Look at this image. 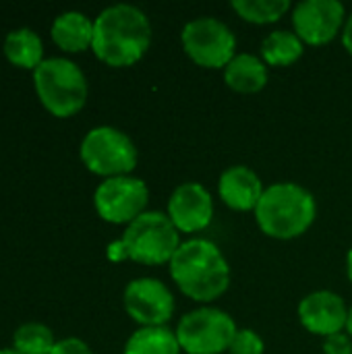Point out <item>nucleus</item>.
<instances>
[{
	"label": "nucleus",
	"instance_id": "nucleus-1",
	"mask_svg": "<svg viewBox=\"0 0 352 354\" xmlns=\"http://www.w3.org/2000/svg\"><path fill=\"white\" fill-rule=\"evenodd\" d=\"M151 44V23L135 4L106 6L93 21L91 48L110 66H131L143 58Z\"/></svg>",
	"mask_w": 352,
	"mask_h": 354
},
{
	"label": "nucleus",
	"instance_id": "nucleus-2",
	"mask_svg": "<svg viewBox=\"0 0 352 354\" xmlns=\"http://www.w3.org/2000/svg\"><path fill=\"white\" fill-rule=\"evenodd\" d=\"M168 268L178 290L197 303H212L230 286V266L218 245L207 239L185 241Z\"/></svg>",
	"mask_w": 352,
	"mask_h": 354
},
{
	"label": "nucleus",
	"instance_id": "nucleus-3",
	"mask_svg": "<svg viewBox=\"0 0 352 354\" xmlns=\"http://www.w3.org/2000/svg\"><path fill=\"white\" fill-rule=\"evenodd\" d=\"M317 218V203L311 191L297 183L270 185L257 207L255 220L270 239L290 241L305 234Z\"/></svg>",
	"mask_w": 352,
	"mask_h": 354
},
{
	"label": "nucleus",
	"instance_id": "nucleus-4",
	"mask_svg": "<svg viewBox=\"0 0 352 354\" xmlns=\"http://www.w3.org/2000/svg\"><path fill=\"white\" fill-rule=\"evenodd\" d=\"M33 83L41 104L56 116H71L85 106V73L68 58H44L33 68Z\"/></svg>",
	"mask_w": 352,
	"mask_h": 354
},
{
	"label": "nucleus",
	"instance_id": "nucleus-5",
	"mask_svg": "<svg viewBox=\"0 0 352 354\" xmlns=\"http://www.w3.org/2000/svg\"><path fill=\"white\" fill-rule=\"evenodd\" d=\"M122 243L127 247L129 259L143 266L170 263L183 245L180 232L174 228L168 214L158 209H147L133 220L122 234Z\"/></svg>",
	"mask_w": 352,
	"mask_h": 354
},
{
	"label": "nucleus",
	"instance_id": "nucleus-6",
	"mask_svg": "<svg viewBox=\"0 0 352 354\" xmlns=\"http://www.w3.org/2000/svg\"><path fill=\"white\" fill-rule=\"evenodd\" d=\"M83 164L106 178L131 174L137 166V147L133 139L116 127L102 124L87 131L81 141Z\"/></svg>",
	"mask_w": 352,
	"mask_h": 354
},
{
	"label": "nucleus",
	"instance_id": "nucleus-7",
	"mask_svg": "<svg viewBox=\"0 0 352 354\" xmlns=\"http://www.w3.org/2000/svg\"><path fill=\"white\" fill-rule=\"evenodd\" d=\"M174 332L187 354H222L228 353L239 328L226 311L199 307L189 311Z\"/></svg>",
	"mask_w": 352,
	"mask_h": 354
},
{
	"label": "nucleus",
	"instance_id": "nucleus-8",
	"mask_svg": "<svg viewBox=\"0 0 352 354\" xmlns=\"http://www.w3.org/2000/svg\"><path fill=\"white\" fill-rule=\"evenodd\" d=\"M187 56L205 68H226L237 56V37L232 29L216 17H199L189 21L180 33Z\"/></svg>",
	"mask_w": 352,
	"mask_h": 354
},
{
	"label": "nucleus",
	"instance_id": "nucleus-9",
	"mask_svg": "<svg viewBox=\"0 0 352 354\" xmlns=\"http://www.w3.org/2000/svg\"><path fill=\"white\" fill-rule=\"evenodd\" d=\"M149 189L147 185L131 174L104 178L93 195L98 214L112 224H131L143 212H147Z\"/></svg>",
	"mask_w": 352,
	"mask_h": 354
},
{
	"label": "nucleus",
	"instance_id": "nucleus-10",
	"mask_svg": "<svg viewBox=\"0 0 352 354\" xmlns=\"http://www.w3.org/2000/svg\"><path fill=\"white\" fill-rule=\"evenodd\" d=\"M124 309L141 328H162L174 315L176 303L170 288L158 278H135L124 288Z\"/></svg>",
	"mask_w": 352,
	"mask_h": 354
},
{
	"label": "nucleus",
	"instance_id": "nucleus-11",
	"mask_svg": "<svg viewBox=\"0 0 352 354\" xmlns=\"http://www.w3.org/2000/svg\"><path fill=\"white\" fill-rule=\"evenodd\" d=\"M346 23V8L338 0H303L293 8L295 33L309 46H326Z\"/></svg>",
	"mask_w": 352,
	"mask_h": 354
},
{
	"label": "nucleus",
	"instance_id": "nucleus-12",
	"mask_svg": "<svg viewBox=\"0 0 352 354\" xmlns=\"http://www.w3.org/2000/svg\"><path fill=\"white\" fill-rule=\"evenodd\" d=\"M166 214L178 232H201L212 224L214 197L201 183H183L172 191Z\"/></svg>",
	"mask_w": 352,
	"mask_h": 354
},
{
	"label": "nucleus",
	"instance_id": "nucleus-13",
	"mask_svg": "<svg viewBox=\"0 0 352 354\" xmlns=\"http://www.w3.org/2000/svg\"><path fill=\"white\" fill-rule=\"evenodd\" d=\"M349 311L344 299L332 290H315L299 303L301 326L309 334L322 338L346 332Z\"/></svg>",
	"mask_w": 352,
	"mask_h": 354
},
{
	"label": "nucleus",
	"instance_id": "nucleus-14",
	"mask_svg": "<svg viewBox=\"0 0 352 354\" xmlns=\"http://www.w3.org/2000/svg\"><path fill=\"white\" fill-rule=\"evenodd\" d=\"M263 191L261 178L243 164L226 168L218 180L220 199L234 212H255Z\"/></svg>",
	"mask_w": 352,
	"mask_h": 354
},
{
	"label": "nucleus",
	"instance_id": "nucleus-15",
	"mask_svg": "<svg viewBox=\"0 0 352 354\" xmlns=\"http://www.w3.org/2000/svg\"><path fill=\"white\" fill-rule=\"evenodd\" d=\"M268 64L259 56L247 52L237 54L224 68L226 85L239 93H257L268 85Z\"/></svg>",
	"mask_w": 352,
	"mask_h": 354
},
{
	"label": "nucleus",
	"instance_id": "nucleus-16",
	"mask_svg": "<svg viewBox=\"0 0 352 354\" xmlns=\"http://www.w3.org/2000/svg\"><path fill=\"white\" fill-rule=\"evenodd\" d=\"M54 41L68 52H81L93 41V21L79 10H64L52 23Z\"/></svg>",
	"mask_w": 352,
	"mask_h": 354
},
{
	"label": "nucleus",
	"instance_id": "nucleus-17",
	"mask_svg": "<svg viewBox=\"0 0 352 354\" xmlns=\"http://www.w3.org/2000/svg\"><path fill=\"white\" fill-rule=\"evenodd\" d=\"M305 52L303 39L288 29H276L261 41V60L268 66H290Z\"/></svg>",
	"mask_w": 352,
	"mask_h": 354
},
{
	"label": "nucleus",
	"instance_id": "nucleus-18",
	"mask_svg": "<svg viewBox=\"0 0 352 354\" xmlns=\"http://www.w3.org/2000/svg\"><path fill=\"white\" fill-rule=\"evenodd\" d=\"M176 332L168 326L141 328L124 344L122 354H180Z\"/></svg>",
	"mask_w": 352,
	"mask_h": 354
},
{
	"label": "nucleus",
	"instance_id": "nucleus-19",
	"mask_svg": "<svg viewBox=\"0 0 352 354\" xmlns=\"http://www.w3.org/2000/svg\"><path fill=\"white\" fill-rule=\"evenodd\" d=\"M4 54L17 66H33L35 68L44 60L41 37L29 27L12 29L4 37Z\"/></svg>",
	"mask_w": 352,
	"mask_h": 354
},
{
	"label": "nucleus",
	"instance_id": "nucleus-20",
	"mask_svg": "<svg viewBox=\"0 0 352 354\" xmlns=\"http://www.w3.org/2000/svg\"><path fill=\"white\" fill-rule=\"evenodd\" d=\"M234 12L255 25H268L280 21L290 8L288 0H232Z\"/></svg>",
	"mask_w": 352,
	"mask_h": 354
},
{
	"label": "nucleus",
	"instance_id": "nucleus-21",
	"mask_svg": "<svg viewBox=\"0 0 352 354\" xmlns=\"http://www.w3.org/2000/svg\"><path fill=\"white\" fill-rule=\"evenodd\" d=\"M54 334L48 326L37 322H27L17 328L12 346L21 354H50L54 346Z\"/></svg>",
	"mask_w": 352,
	"mask_h": 354
},
{
	"label": "nucleus",
	"instance_id": "nucleus-22",
	"mask_svg": "<svg viewBox=\"0 0 352 354\" xmlns=\"http://www.w3.org/2000/svg\"><path fill=\"white\" fill-rule=\"evenodd\" d=\"M230 354H263L266 353V342L255 330H239L232 338V344L228 348Z\"/></svg>",
	"mask_w": 352,
	"mask_h": 354
},
{
	"label": "nucleus",
	"instance_id": "nucleus-23",
	"mask_svg": "<svg viewBox=\"0 0 352 354\" xmlns=\"http://www.w3.org/2000/svg\"><path fill=\"white\" fill-rule=\"evenodd\" d=\"M324 353L326 354H352V338L340 332L330 338H324Z\"/></svg>",
	"mask_w": 352,
	"mask_h": 354
},
{
	"label": "nucleus",
	"instance_id": "nucleus-24",
	"mask_svg": "<svg viewBox=\"0 0 352 354\" xmlns=\"http://www.w3.org/2000/svg\"><path fill=\"white\" fill-rule=\"evenodd\" d=\"M50 354H93V351L79 338H64L52 346Z\"/></svg>",
	"mask_w": 352,
	"mask_h": 354
},
{
	"label": "nucleus",
	"instance_id": "nucleus-25",
	"mask_svg": "<svg viewBox=\"0 0 352 354\" xmlns=\"http://www.w3.org/2000/svg\"><path fill=\"white\" fill-rule=\"evenodd\" d=\"M106 255H108V259H110V261H124V259H129V253H127V247H124L122 239H120V241L110 243V245H108Z\"/></svg>",
	"mask_w": 352,
	"mask_h": 354
},
{
	"label": "nucleus",
	"instance_id": "nucleus-26",
	"mask_svg": "<svg viewBox=\"0 0 352 354\" xmlns=\"http://www.w3.org/2000/svg\"><path fill=\"white\" fill-rule=\"evenodd\" d=\"M342 44H344L346 52L352 56V12L351 17H346L344 29H342Z\"/></svg>",
	"mask_w": 352,
	"mask_h": 354
},
{
	"label": "nucleus",
	"instance_id": "nucleus-27",
	"mask_svg": "<svg viewBox=\"0 0 352 354\" xmlns=\"http://www.w3.org/2000/svg\"><path fill=\"white\" fill-rule=\"evenodd\" d=\"M346 274H349V280L352 282V249L349 251V255H346Z\"/></svg>",
	"mask_w": 352,
	"mask_h": 354
},
{
	"label": "nucleus",
	"instance_id": "nucleus-28",
	"mask_svg": "<svg viewBox=\"0 0 352 354\" xmlns=\"http://www.w3.org/2000/svg\"><path fill=\"white\" fill-rule=\"evenodd\" d=\"M346 334L352 338V307L351 311H349V324H346Z\"/></svg>",
	"mask_w": 352,
	"mask_h": 354
},
{
	"label": "nucleus",
	"instance_id": "nucleus-29",
	"mask_svg": "<svg viewBox=\"0 0 352 354\" xmlns=\"http://www.w3.org/2000/svg\"><path fill=\"white\" fill-rule=\"evenodd\" d=\"M0 354H21V353L12 346V348H0Z\"/></svg>",
	"mask_w": 352,
	"mask_h": 354
}]
</instances>
